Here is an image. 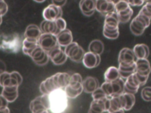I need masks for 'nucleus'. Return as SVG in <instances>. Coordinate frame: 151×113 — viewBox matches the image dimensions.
I'll return each instance as SVG.
<instances>
[{"mask_svg": "<svg viewBox=\"0 0 151 113\" xmlns=\"http://www.w3.org/2000/svg\"><path fill=\"white\" fill-rule=\"evenodd\" d=\"M22 48V41L17 33L0 34V49L8 53H17Z\"/></svg>", "mask_w": 151, "mask_h": 113, "instance_id": "obj_1", "label": "nucleus"}, {"mask_svg": "<svg viewBox=\"0 0 151 113\" xmlns=\"http://www.w3.org/2000/svg\"><path fill=\"white\" fill-rule=\"evenodd\" d=\"M50 110L52 113H62L67 107V97L63 89H57L49 94Z\"/></svg>", "mask_w": 151, "mask_h": 113, "instance_id": "obj_2", "label": "nucleus"}, {"mask_svg": "<svg viewBox=\"0 0 151 113\" xmlns=\"http://www.w3.org/2000/svg\"><path fill=\"white\" fill-rule=\"evenodd\" d=\"M101 88L109 98L117 97L124 92V81L122 78L112 82L105 81L102 84Z\"/></svg>", "mask_w": 151, "mask_h": 113, "instance_id": "obj_3", "label": "nucleus"}, {"mask_svg": "<svg viewBox=\"0 0 151 113\" xmlns=\"http://www.w3.org/2000/svg\"><path fill=\"white\" fill-rule=\"evenodd\" d=\"M151 18L140 14H138L132 21L130 29L136 36L141 35L145 29L149 26Z\"/></svg>", "mask_w": 151, "mask_h": 113, "instance_id": "obj_4", "label": "nucleus"}, {"mask_svg": "<svg viewBox=\"0 0 151 113\" xmlns=\"http://www.w3.org/2000/svg\"><path fill=\"white\" fill-rule=\"evenodd\" d=\"M22 82V76L17 71H13L12 72L5 71L0 74V85L2 87L6 86L19 87Z\"/></svg>", "mask_w": 151, "mask_h": 113, "instance_id": "obj_5", "label": "nucleus"}, {"mask_svg": "<svg viewBox=\"0 0 151 113\" xmlns=\"http://www.w3.org/2000/svg\"><path fill=\"white\" fill-rule=\"evenodd\" d=\"M64 52L67 58L71 61L79 62L82 61L84 51L83 48L76 42H72L66 46H65Z\"/></svg>", "mask_w": 151, "mask_h": 113, "instance_id": "obj_6", "label": "nucleus"}, {"mask_svg": "<svg viewBox=\"0 0 151 113\" xmlns=\"http://www.w3.org/2000/svg\"><path fill=\"white\" fill-rule=\"evenodd\" d=\"M137 58H136L132 49L124 48L121 49L118 56L119 66L127 68L135 64Z\"/></svg>", "mask_w": 151, "mask_h": 113, "instance_id": "obj_7", "label": "nucleus"}, {"mask_svg": "<svg viewBox=\"0 0 151 113\" xmlns=\"http://www.w3.org/2000/svg\"><path fill=\"white\" fill-rule=\"evenodd\" d=\"M32 61L38 65L43 66L47 64L50 59L47 53L39 45H37L28 54Z\"/></svg>", "mask_w": 151, "mask_h": 113, "instance_id": "obj_8", "label": "nucleus"}, {"mask_svg": "<svg viewBox=\"0 0 151 113\" xmlns=\"http://www.w3.org/2000/svg\"><path fill=\"white\" fill-rule=\"evenodd\" d=\"M38 44L46 52H48L58 44L56 35L48 34L42 33L38 39Z\"/></svg>", "mask_w": 151, "mask_h": 113, "instance_id": "obj_9", "label": "nucleus"}, {"mask_svg": "<svg viewBox=\"0 0 151 113\" xmlns=\"http://www.w3.org/2000/svg\"><path fill=\"white\" fill-rule=\"evenodd\" d=\"M47 53L50 59H51L52 62L56 65H60L64 64L67 59V55L62 49L61 46L59 45H57Z\"/></svg>", "mask_w": 151, "mask_h": 113, "instance_id": "obj_10", "label": "nucleus"}, {"mask_svg": "<svg viewBox=\"0 0 151 113\" xmlns=\"http://www.w3.org/2000/svg\"><path fill=\"white\" fill-rule=\"evenodd\" d=\"M110 107V98L93 100L88 113H108Z\"/></svg>", "mask_w": 151, "mask_h": 113, "instance_id": "obj_11", "label": "nucleus"}, {"mask_svg": "<svg viewBox=\"0 0 151 113\" xmlns=\"http://www.w3.org/2000/svg\"><path fill=\"white\" fill-rule=\"evenodd\" d=\"M62 15L61 8L52 4L45 8L42 12V16L47 21H55L57 18H61Z\"/></svg>", "mask_w": 151, "mask_h": 113, "instance_id": "obj_12", "label": "nucleus"}, {"mask_svg": "<svg viewBox=\"0 0 151 113\" xmlns=\"http://www.w3.org/2000/svg\"><path fill=\"white\" fill-rule=\"evenodd\" d=\"M119 21L116 12L114 11L105 15L103 31H115L119 30Z\"/></svg>", "mask_w": 151, "mask_h": 113, "instance_id": "obj_13", "label": "nucleus"}, {"mask_svg": "<svg viewBox=\"0 0 151 113\" xmlns=\"http://www.w3.org/2000/svg\"><path fill=\"white\" fill-rule=\"evenodd\" d=\"M50 77L56 89H64L69 82L70 75L66 72H58Z\"/></svg>", "mask_w": 151, "mask_h": 113, "instance_id": "obj_14", "label": "nucleus"}, {"mask_svg": "<svg viewBox=\"0 0 151 113\" xmlns=\"http://www.w3.org/2000/svg\"><path fill=\"white\" fill-rule=\"evenodd\" d=\"M83 65L87 68H93L97 67L101 61L100 55H96L91 52L84 53L82 61Z\"/></svg>", "mask_w": 151, "mask_h": 113, "instance_id": "obj_15", "label": "nucleus"}, {"mask_svg": "<svg viewBox=\"0 0 151 113\" xmlns=\"http://www.w3.org/2000/svg\"><path fill=\"white\" fill-rule=\"evenodd\" d=\"M114 5L109 0H96V10L103 15L114 11Z\"/></svg>", "mask_w": 151, "mask_h": 113, "instance_id": "obj_16", "label": "nucleus"}, {"mask_svg": "<svg viewBox=\"0 0 151 113\" xmlns=\"http://www.w3.org/2000/svg\"><path fill=\"white\" fill-rule=\"evenodd\" d=\"M96 0H80L79 7L82 14L87 16H91L96 11Z\"/></svg>", "mask_w": 151, "mask_h": 113, "instance_id": "obj_17", "label": "nucleus"}, {"mask_svg": "<svg viewBox=\"0 0 151 113\" xmlns=\"http://www.w3.org/2000/svg\"><path fill=\"white\" fill-rule=\"evenodd\" d=\"M135 72L142 76L149 75L150 66L147 59H136L135 62Z\"/></svg>", "mask_w": 151, "mask_h": 113, "instance_id": "obj_18", "label": "nucleus"}, {"mask_svg": "<svg viewBox=\"0 0 151 113\" xmlns=\"http://www.w3.org/2000/svg\"><path fill=\"white\" fill-rule=\"evenodd\" d=\"M122 108L125 111H129L132 108L135 104V97L134 94L123 92L119 95Z\"/></svg>", "mask_w": 151, "mask_h": 113, "instance_id": "obj_19", "label": "nucleus"}, {"mask_svg": "<svg viewBox=\"0 0 151 113\" xmlns=\"http://www.w3.org/2000/svg\"><path fill=\"white\" fill-rule=\"evenodd\" d=\"M58 44L60 46L65 47L73 42V35L71 31L66 28L59 32L56 35Z\"/></svg>", "mask_w": 151, "mask_h": 113, "instance_id": "obj_20", "label": "nucleus"}, {"mask_svg": "<svg viewBox=\"0 0 151 113\" xmlns=\"http://www.w3.org/2000/svg\"><path fill=\"white\" fill-rule=\"evenodd\" d=\"M1 95L8 102H12L18 96V86H6L2 87Z\"/></svg>", "mask_w": 151, "mask_h": 113, "instance_id": "obj_21", "label": "nucleus"}, {"mask_svg": "<svg viewBox=\"0 0 151 113\" xmlns=\"http://www.w3.org/2000/svg\"><path fill=\"white\" fill-rule=\"evenodd\" d=\"M83 91L88 94H91L99 87V82L97 78L93 77H87L82 81Z\"/></svg>", "mask_w": 151, "mask_h": 113, "instance_id": "obj_22", "label": "nucleus"}, {"mask_svg": "<svg viewBox=\"0 0 151 113\" xmlns=\"http://www.w3.org/2000/svg\"><path fill=\"white\" fill-rule=\"evenodd\" d=\"M40 28L42 33L51 34L55 35L59 33L54 21H47L44 19L41 22Z\"/></svg>", "mask_w": 151, "mask_h": 113, "instance_id": "obj_23", "label": "nucleus"}, {"mask_svg": "<svg viewBox=\"0 0 151 113\" xmlns=\"http://www.w3.org/2000/svg\"><path fill=\"white\" fill-rule=\"evenodd\" d=\"M133 51L137 59H147L149 55V47L144 44L136 45Z\"/></svg>", "mask_w": 151, "mask_h": 113, "instance_id": "obj_24", "label": "nucleus"}, {"mask_svg": "<svg viewBox=\"0 0 151 113\" xmlns=\"http://www.w3.org/2000/svg\"><path fill=\"white\" fill-rule=\"evenodd\" d=\"M42 32L40 27L35 24H30L24 32V37L38 40Z\"/></svg>", "mask_w": 151, "mask_h": 113, "instance_id": "obj_25", "label": "nucleus"}, {"mask_svg": "<svg viewBox=\"0 0 151 113\" xmlns=\"http://www.w3.org/2000/svg\"><path fill=\"white\" fill-rule=\"evenodd\" d=\"M29 108L32 113H49L48 110L41 103L40 96L30 102Z\"/></svg>", "mask_w": 151, "mask_h": 113, "instance_id": "obj_26", "label": "nucleus"}, {"mask_svg": "<svg viewBox=\"0 0 151 113\" xmlns=\"http://www.w3.org/2000/svg\"><path fill=\"white\" fill-rule=\"evenodd\" d=\"M104 78L106 82H112L121 78L118 68L115 67H110L108 68L104 72Z\"/></svg>", "mask_w": 151, "mask_h": 113, "instance_id": "obj_27", "label": "nucleus"}, {"mask_svg": "<svg viewBox=\"0 0 151 113\" xmlns=\"http://www.w3.org/2000/svg\"><path fill=\"white\" fill-rule=\"evenodd\" d=\"M104 44L100 40L94 39L88 45V51L96 55H100L104 51Z\"/></svg>", "mask_w": 151, "mask_h": 113, "instance_id": "obj_28", "label": "nucleus"}, {"mask_svg": "<svg viewBox=\"0 0 151 113\" xmlns=\"http://www.w3.org/2000/svg\"><path fill=\"white\" fill-rule=\"evenodd\" d=\"M38 45V40L25 38L22 42V52L28 55V53Z\"/></svg>", "mask_w": 151, "mask_h": 113, "instance_id": "obj_29", "label": "nucleus"}, {"mask_svg": "<svg viewBox=\"0 0 151 113\" xmlns=\"http://www.w3.org/2000/svg\"><path fill=\"white\" fill-rule=\"evenodd\" d=\"M83 79L81 75L78 73H75L70 75L68 85L74 89H81Z\"/></svg>", "mask_w": 151, "mask_h": 113, "instance_id": "obj_30", "label": "nucleus"}, {"mask_svg": "<svg viewBox=\"0 0 151 113\" xmlns=\"http://www.w3.org/2000/svg\"><path fill=\"white\" fill-rule=\"evenodd\" d=\"M118 69L120 77L123 79H126L135 72V64L127 68H124L119 66Z\"/></svg>", "mask_w": 151, "mask_h": 113, "instance_id": "obj_31", "label": "nucleus"}, {"mask_svg": "<svg viewBox=\"0 0 151 113\" xmlns=\"http://www.w3.org/2000/svg\"><path fill=\"white\" fill-rule=\"evenodd\" d=\"M64 91L67 98H75L81 94V92H83V88L78 89H74L70 87L68 85H67L64 88Z\"/></svg>", "mask_w": 151, "mask_h": 113, "instance_id": "obj_32", "label": "nucleus"}, {"mask_svg": "<svg viewBox=\"0 0 151 113\" xmlns=\"http://www.w3.org/2000/svg\"><path fill=\"white\" fill-rule=\"evenodd\" d=\"M120 109H123L121 106L119 96L113 97L110 98V107L108 112L115 111Z\"/></svg>", "mask_w": 151, "mask_h": 113, "instance_id": "obj_33", "label": "nucleus"}, {"mask_svg": "<svg viewBox=\"0 0 151 113\" xmlns=\"http://www.w3.org/2000/svg\"><path fill=\"white\" fill-rule=\"evenodd\" d=\"M91 96L93 99V100H99L103 98H105L107 97L104 93V92L103 91V89L101 88V87H98L96 89H95L92 93Z\"/></svg>", "mask_w": 151, "mask_h": 113, "instance_id": "obj_34", "label": "nucleus"}, {"mask_svg": "<svg viewBox=\"0 0 151 113\" xmlns=\"http://www.w3.org/2000/svg\"><path fill=\"white\" fill-rule=\"evenodd\" d=\"M151 2H147L146 4L142 6V9L140 10L139 14H142L143 15H145L146 16H148L149 18H151Z\"/></svg>", "mask_w": 151, "mask_h": 113, "instance_id": "obj_35", "label": "nucleus"}, {"mask_svg": "<svg viewBox=\"0 0 151 113\" xmlns=\"http://www.w3.org/2000/svg\"><path fill=\"white\" fill-rule=\"evenodd\" d=\"M150 87H146L142 89L141 91V96L142 98L146 101H150L151 97H150Z\"/></svg>", "mask_w": 151, "mask_h": 113, "instance_id": "obj_36", "label": "nucleus"}, {"mask_svg": "<svg viewBox=\"0 0 151 113\" xmlns=\"http://www.w3.org/2000/svg\"><path fill=\"white\" fill-rule=\"evenodd\" d=\"M54 21L55 22L56 26L57 27V29H58L59 32H60L61 31L66 29V26H67L66 22L62 17L56 19Z\"/></svg>", "mask_w": 151, "mask_h": 113, "instance_id": "obj_37", "label": "nucleus"}, {"mask_svg": "<svg viewBox=\"0 0 151 113\" xmlns=\"http://www.w3.org/2000/svg\"><path fill=\"white\" fill-rule=\"evenodd\" d=\"M103 35L108 39H115L117 38L119 36V30L115 31H103Z\"/></svg>", "mask_w": 151, "mask_h": 113, "instance_id": "obj_38", "label": "nucleus"}, {"mask_svg": "<svg viewBox=\"0 0 151 113\" xmlns=\"http://www.w3.org/2000/svg\"><path fill=\"white\" fill-rule=\"evenodd\" d=\"M40 100L43 105L48 109H50V99H49V94H42L40 96Z\"/></svg>", "mask_w": 151, "mask_h": 113, "instance_id": "obj_39", "label": "nucleus"}, {"mask_svg": "<svg viewBox=\"0 0 151 113\" xmlns=\"http://www.w3.org/2000/svg\"><path fill=\"white\" fill-rule=\"evenodd\" d=\"M8 9V6L5 0H0V15H5Z\"/></svg>", "mask_w": 151, "mask_h": 113, "instance_id": "obj_40", "label": "nucleus"}, {"mask_svg": "<svg viewBox=\"0 0 151 113\" xmlns=\"http://www.w3.org/2000/svg\"><path fill=\"white\" fill-rule=\"evenodd\" d=\"M126 1L130 6H141L144 4L143 0H124Z\"/></svg>", "mask_w": 151, "mask_h": 113, "instance_id": "obj_41", "label": "nucleus"}, {"mask_svg": "<svg viewBox=\"0 0 151 113\" xmlns=\"http://www.w3.org/2000/svg\"><path fill=\"white\" fill-rule=\"evenodd\" d=\"M8 102L1 94L0 95V108L8 107Z\"/></svg>", "mask_w": 151, "mask_h": 113, "instance_id": "obj_42", "label": "nucleus"}, {"mask_svg": "<svg viewBox=\"0 0 151 113\" xmlns=\"http://www.w3.org/2000/svg\"><path fill=\"white\" fill-rule=\"evenodd\" d=\"M6 71V65L5 62L0 59V74Z\"/></svg>", "mask_w": 151, "mask_h": 113, "instance_id": "obj_43", "label": "nucleus"}, {"mask_svg": "<svg viewBox=\"0 0 151 113\" xmlns=\"http://www.w3.org/2000/svg\"><path fill=\"white\" fill-rule=\"evenodd\" d=\"M66 2H67V0H64V1H63L62 2H55V1H54L52 0V4L55 5H56L57 6L61 7V8L65 4Z\"/></svg>", "mask_w": 151, "mask_h": 113, "instance_id": "obj_44", "label": "nucleus"}, {"mask_svg": "<svg viewBox=\"0 0 151 113\" xmlns=\"http://www.w3.org/2000/svg\"><path fill=\"white\" fill-rule=\"evenodd\" d=\"M9 109L8 107L0 108V113H9Z\"/></svg>", "mask_w": 151, "mask_h": 113, "instance_id": "obj_45", "label": "nucleus"}, {"mask_svg": "<svg viewBox=\"0 0 151 113\" xmlns=\"http://www.w3.org/2000/svg\"><path fill=\"white\" fill-rule=\"evenodd\" d=\"M108 113H124V110L123 109H120L115 111H113V112H110Z\"/></svg>", "mask_w": 151, "mask_h": 113, "instance_id": "obj_46", "label": "nucleus"}, {"mask_svg": "<svg viewBox=\"0 0 151 113\" xmlns=\"http://www.w3.org/2000/svg\"><path fill=\"white\" fill-rule=\"evenodd\" d=\"M110 1H111V2H112L113 4H116V3H117L119 1H120V0H109Z\"/></svg>", "mask_w": 151, "mask_h": 113, "instance_id": "obj_47", "label": "nucleus"}, {"mask_svg": "<svg viewBox=\"0 0 151 113\" xmlns=\"http://www.w3.org/2000/svg\"><path fill=\"white\" fill-rule=\"evenodd\" d=\"M35 2H37L38 3H41V2H44L45 0H34Z\"/></svg>", "mask_w": 151, "mask_h": 113, "instance_id": "obj_48", "label": "nucleus"}, {"mask_svg": "<svg viewBox=\"0 0 151 113\" xmlns=\"http://www.w3.org/2000/svg\"><path fill=\"white\" fill-rule=\"evenodd\" d=\"M2 22V16L0 15V25H1Z\"/></svg>", "mask_w": 151, "mask_h": 113, "instance_id": "obj_49", "label": "nucleus"}, {"mask_svg": "<svg viewBox=\"0 0 151 113\" xmlns=\"http://www.w3.org/2000/svg\"><path fill=\"white\" fill-rule=\"evenodd\" d=\"M52 1H55V2H62V1H63L64 0H52Z\"/></svg>", "mask_w": 151, "mask_h": 113, "instance_id": "obj_50", "label": "nucleus"}, {"mask_svg": "<svg viewBox=\"0 0 151 113\" xmlns=\"http://www.w3.org/2000/svg\"><path fill=\"white\" fill-rule=\"evenodd\" d=\"M143 1H144V2H150V0H143Z\"/></svg>", "mask_w": 151, "mask_h": 113, "instance_id": "obj_51", "label": "nucleus"}]
</instances>
